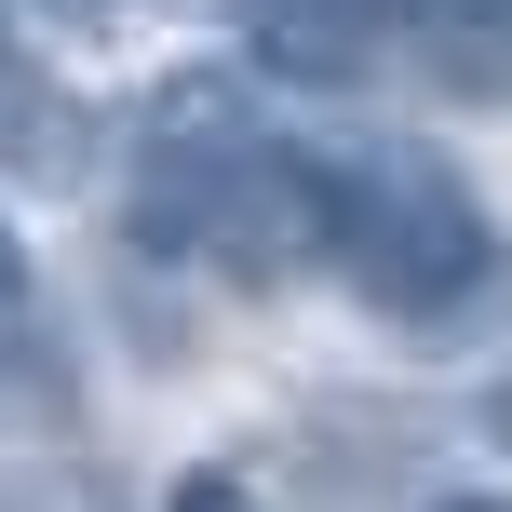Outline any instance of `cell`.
<instances>
[{
  "mask_svg": "<svg viewBox=\"0 0 512 512\" xmlns=\"http://www.w3.org/2000/svg\"><path fill=\"white\" fill-rule=\"evenodd\" d=\"M310 256L351 283L378 324H459L499 297V216L418 135H351L310 149Z\"/></svg>",
  "mask_w": 512,
  "mask_h": 512,
  "instance_id": "cell-1",
  "label": "cell"
},
{
  "mask_svg": "<svg viewBox=\"0 0 512 512\" xmlns=\"http://www.w3.org/2000/svg\"><path fill=\"white\" fill-rule=\"evenodd\" d=\"M41 337V297H27V243H14V216H0V364Z\"/></svg>",
  "mask_w": 512,
  "mask_h": 512,
  "instance_id": "cell-2",
  "label": "cell"
},
{
  "mask_svg": "<svg viewBox=\"0 0 512 512\" xmlns=\"http://www.w3.org/2000/svg\"><path fill=\"white\" fill-rule=\"evenodd\" d=\"M162 512H256V499H243L230 459H203V472H176V499H162Z\"/></svg>",
  "mask_w": 512,
  "mask_h": 512,
  "instance_id": "cell-3",
  "label": "cell"
},
{
  "mask_svg": "<svg viewBox=\"0 0 512 512\" xmlns=\"http://www.w3.org/2000/svg\"><path fill=\"white\" fill-rule=\"evenodd\" d=\"M418 512H512V499H499V486H432Z\"/></svg>",
  "mask_w": 512,
  "mask_h": 512,
  "instance_id": "cell-4",
  "label": "cell"
},
{
  "mask_svg": "<svg viewBox=\"0 0 512 512\" xmlns=\"http://www.w3.org/2000/svg\"><path fill=\"white\" fill-rule=\"evenodd\" d=\"M337 14H364V27H405V14H432V0H337Z\"/></svg>",
  "mask_w": 512,
  "mask_h": 512,
  "instance_id": "cell-5",
  "label": "cell"
},
{
  "mask_svg": "<svg viewBox=\"0 0 512 512\" xmlns=\"http://www.w3.org/2000/svg\"><path fill=\"white\" fill-rule=\"evenodd\" d=\"M459 14H486V27H499V41H512V0H459Z\"/></svg>",
  "mask_w": 512,
  "mask_h": 512,
  "instance_id": "cell-6",
  "label": "cell"
},
{
  "mask_svg": "<svg viewBox=\"0 0 512 512\" xmlns=\"http://www.w3.org/2000/svg\"><path fill=\"white\" fill-rule=\"evenodd\" d=\"M0 512H14V486H0Z\"/></svg>",
  "mask_w": 512,
  "mask_h": 512,
  "instance_id": "cell-7",
  "label": "cell"
}]
</instances>
